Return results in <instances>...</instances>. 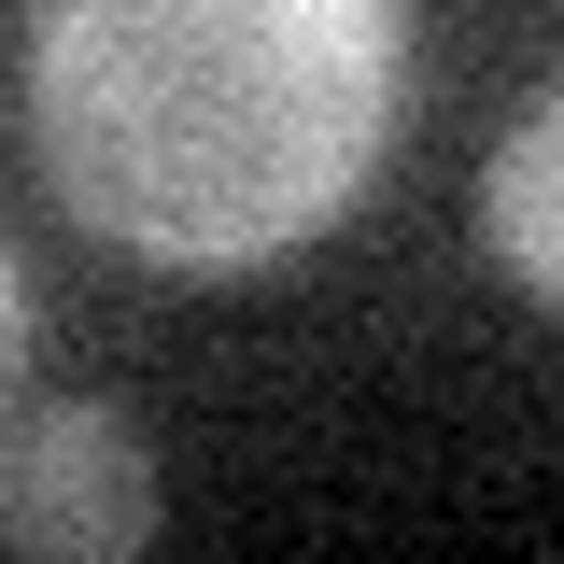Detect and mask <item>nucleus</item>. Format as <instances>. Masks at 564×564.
<instances>
[{
	"label": "nucleus",
	"mask_w": 564,
	"mask_h": 564,
	"mask_svg": "<svg viewBox=\"0 0 564 564\" xmlns=\"http://www.w3.org/2000/svg\"><path fill=\"white\" fill-rule=\"evenodd\" d=\"M14 339H29V282H14V240H0V381H14Z\"/></svg>",
	"instance_id": "nucleus-4"
},
{
	"label": "nucleus",
	"mask_w": 564,
	"mask_h": 564,
	"mask_svg": "<svg viewBox=\"0 0 564 564\" xmlns=\"http://www.w3.org/2000/svg\"><path fill=\"white\" fill-rule=\"evenodd\" d=\"M410 99V0H43L29 141L141 269H269L339 226Z\"/></svg>",
	"instance_id": "nucleus-1"
},
{
	"label": "nucleus",
	"mask_w": 564,
	"mask_h": 564,
	"mask_svg": "<svg viewBox=\"0 0 564 564\" xmlns=\"http://www.w3.org/2000/svg\"><path fill=\"white\" fill-rule=\"evenodd\" d=\"M480 240H494V269L522 282V296H564V128H551V99H536V113L508 128V155H494Z\"/></svg>",
	"instance_id": "nucleus-3"
},
{
	"label": "nucleus",
	"mask_w": 564,
	"mask_h": 564,
	"mask_svg": "<svg viewBox=\"0 0 564 564\" xmlns=\"http://www.w3.org/2000/svg\"><path fill=\"white\" fill-rule=\"evenodd\" d=\"M155 536V452L128 410H29L0 423V551H57V564H113Z\"/></svg>",
	"instance_id": "nucleus-2"
}]
</instances>
